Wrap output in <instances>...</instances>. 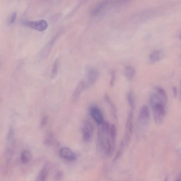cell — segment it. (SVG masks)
<instances>
[{"mask_svg":"<svg viewBox=\"0 0 181 181\" xmlns=\"http://www.w3.org/2000/svg\"><path fill=\"white\" fill-rule=\"evenodd\" d=\"M55 38H54L50 41V42L48 43V44L45 46L44 48V55L46 57L49 54L51 48L53 46L54 43L55 41Z\"/></svg>","mask_w":181,"mask_h":181,"instance_id":"20","label":"cell"},{"mask_svg":"<svg viewBox=\"0 0 181 181\" xmlns=\"http://www.w3.org/2000/svg\"><path fill=\"white\" fill-rule=\"evenodd\" d=\"M59 155L62 158L69 161H74L77 158L74 153L70 148L67 147L61 148L59 151Z\"/></svg>","mask_w":181,"mask_h":181,"instance_id":"6","label":"cell"},{"mask_svg":"<svg viewBox=\"0 0 181 181\" xmlns=\"http://www.w3.org/2000/svg\"><path fill=\"white\" fill-rule=\"evenodd\" d=\"M163 53L161 50L157 49L154 50L151 53L149 58L150 63H154L160 61L163 57Z\"/></svg>","mask_w":181,"mask_h":181,"instance_id":"9","label":"cell"},{"mask_svg":"<svg viewBox=\"0 0 181 181\" xmlns=\"http://www.w3.org/2000/svg\"><path fill=\"white\" fill-rule=\"evenodd\" d=\"M63 173L61 171H58L57 172L55 176V179L57 180H59L63 178Z\"/></svg>","mask_w":181,"mask_h":181,"instance_id":"24","label":"cell"},{"mask_svg":"<svg viewBox=\"0 0 181 181\" xmlns=\"http://www.w3.org/2000/svg\"><path fill=\"white\" fill-rule=\"evenodd\" d=\"M108 135L103 132L101 129L98 131V148L100 151L107 156L111 155L115 149Z\"/></svg>","mask_w":181,"mask_h":181,"instance_id":"2","label":"cell"},{"mask_svg":"<svg viewBox=\"0 0 181 181\" xmlns=\"http://www.w3.org/2000/svg\"><path fill=\"white\" fill-rule=\"evenodd\" d=\"M151 107L153 111L154 119L156 123H161L166 115L165 105L166 104L162 97L157 93L151 94L149 99Z\"/></svg>","mask_w":181,"mask_h":181,"instance_id":"1","label":"cell"},{"mask_svg":"<svg viewBox=\"0 0 181 181\" xmlns=\"http://www.w3.org/2000/svg\"><path fill=\"white\" fill-rule=\"evenodd\" d=\"M117 128L114 124L110 126L109 133L111 138L112 139L113 146L115 148V139L116 135H117Z\"/></svg>","mask_w":181,"mask_h":181,"instance_id":"15","label":"cell"},{"mask_svg":"<svg viewBox=\"0 0 181 181\" xmlns=\"http://www.w3.org/2000/svg\"><path fill=\"white\" fill-rule=\"evenodd\" d=\"M150 114L149 108L146 105H143L140 108L138 117L139 123L141 125L147 126L149 123Z\"/></svg>","mask_w":181,"mask_h":181,"instance_id":"3","label":"cell"},{"mask_svg":"<svg viewBox=\"0 0 181 181\" xmlns=\"http://www.w3.org/2000/svg\"><path fill=\"white\" fill-rule=\"evenodd\" d=\"M127 98L129 107L132 109H134L135 108V100L133 93L131 91L129 92L127 94Z\"/></svg>","mask_w":181,"mask_h":181,"instance_id":"16","label":"cell"},{"mask_svg":"<svg viewBox=\"0 0 181 181\" xmlns=\"http://www.w3.org/2000/svg\"><path fill=\"white\" fill-rule=\"evenodd\" d=\"M155 90L156 93L162 97L164 102L166 104L168 97H167V94L165 90L163 88L160 87H156Z\"/></svg>","mask_w":181,"mask_h":181,"instance_id":"18","label":"cell"},{"mask_svg":"<svg viewBox=\"0 0 181 181\" xmlns=\"http://www.w3.org/2000/svg\"><path fill=\"white\" fill-rule=\"evenodd\" d=\"M23 23L24 25L39 31H45L48 27L47 22L43 20L36 21H24Z\"/></svg>","mask_w":181,"mask_h":181,"instance_id":"5","label":"cell"},{"mask_svg":"<svg viewBox=\"0 0 181 181\" xmlns=\"http://www.w3.org/2000/svg\"><path fill=\"white\" fill-rule=\"evenodd\" d=\"M125 74L128 79L131 80L134 76L135 70L133 68L131 67L127 66L125 69Z\"/></svg>","mask_w":181,"mask_h":181,"instance_id":"19","label":"cell"},{"mask_svg":"<svg viewBox=\"0 0 181 181\" xmlns=\"http://www.w3.org/2000/svg\"><path fill=\"white\" fill-rule=\"evenodd\" d=\"M59 62L58 59L56 60L54 63L51 70V79H54L58 75V69Z\"/></svg>","mask_w":181,"mask_h":181,"instance_id":"17","label":"cell"},{"mask_svg":"<svg viewBox=\"0 0 181 181\" xmlns=\"http://www.w3.org/2000/svg\"><path fill=\"white\" fill-rule=\"evenodd\" d=\"M112 1H107L102 2L97 6L93 10L92 14L93 15H98L104 10L111 3Z\"/></svg>","mask_w":181,"mask_h":181,"instance_id":"12","label":"cell"},{"mask_svg":"<svg viewBox=\"0 0 181 181\" xmlns=\"http://www.w3.org/2000/svg\"><path fill=\"white\" fill-rule=\"evenodd\" d=\"M173 94L175 98H176L178 95V90L177 88L175 86L173 88Z\"/></svg>","mask_w":181,"mask_h":181,"instance_id":"27","label":"cell"},{"mask_svg":"<svg viewBox=\"0 0 181 181\" xmlns=\"http://www.w3.org/2000/svg\"><path fill=\"white\" fill-rule=\"evenodd\" d=\"M48 120V118L47 116H45V117H43L42 119L41 123H40V126L42 127L46 125Z\"/></svg>","mask_w":181,"mask_h":181,"instance_id":"25","label":"cell"},{"mask_svg":"<svg viewBox=\"0 0 181 181\" xmlns=\"http://www.w3.org/2000/svg\"><path fill=\"white\" fill-rule=\"evenodd\" d=\"M90 112L92 117L97 123L99 125H101L103 123V117L102 113L98 108L93 106L91 107Z\"/></svg>","mask_w":181,"mask_h":181,"instance_id":"7","label":"cell"},{"mask_svg":"<svg viewBox=\"0 0 181 181\" xmlns=\"http://www.w3.org/2000/svg\"><path fill=\"white\" fill-rule=\"evenodd\" d=\"M133 113L132 110L129 112L128 119H127L125 135L131 136L133 133Z\"/></svg>","mask_w":181,"mask_h":181,"instance_id":"8","label":"cell"},{"mask_svg":"<svg viewBox=\"0 0 181 181\" xmlns=\"http://www.w3.org/2000/svg\"><path fill=\"white\" fill-rule=\"evenodd\" d=\"M98 76V72L94 68L89 69L87 73V77L88 82L91 84L95 83Z\"/></svg>","mask_w":181,"mask_h":181,"instance_id":"11","label":"cell"},{"mask_svg":"<svg viewBox=\"0 0 181 181\" xmlns=\"http://www.w3.org/2000/svg\"><path fill=\"white\" fill-rule=\"evenodd\" d=\"M102 124V125L101 129V130L104 132V133L108 135H109L110 127L109 123L107 122V121H105V122L103 123Z\"/></svg>","mask_w":181,"mask_h":181,"instance_id":"22","label":"cell"},{"mask_svg":"<svg viewBox=\"0 0 181 181\" xmlns=\"http://www.w3.org/2000/svg\"><path fill=\"white\" fill-rule=\"evenodd\" d=\"M32 158V154L28 150H23L21 155V161L23 164L28 163L30 161Z\"/></svg>","mask_w":181,"mask_h":181,"instance_id":"14","label":"cell"},{"mask_svg":"<svg viewBox=\"0 0 181 181\" xmlns=\"http://www.w3.org/2000/svg\"><path fill=\"white\" fill-rule=\"evenodd\" d=\"M16 18H17V13H13L10 16L9 21V23L12 24L14 23L16 20Z\"/></svg>","mask_w":181,"mask_h":181,"instance_id":"23","label":"cell"},{"mask_svg":"<svg viewBox=\"0 0 181 181\" xmlns=\"http://www.w3.org/2000/svg\"><path fill=\"white\" fill-rule=\"evenodd\" d=\"M115 80V73L114 72H113L112 73V77L111 80L110 84L111 85L113 86L114 85V82Z\"/></svg>","mask_w":181,"mask_h":181,"instance_id":"26","label":"cell"},{"mask_svg":"<svg viewBox=\"0 0 181 181\" xmlns=\"http://www.w3.org/2000/svg\"><path fill=\"white\" fill-rule=\"evenodd\" d=\"M85 87V83L83 81L81 82L78 85L73 94L72 100L73 101L75 102L78 100L80 96L81 93L84 90Z\"/></svg>","mask_w":181,"mask_h":181,"instance_id":"10","label":"cell"},{"mask_svg":"<svg viewBox=\"0 0 181 181\" xmlns=\"http://www.w3.org/2000/svg\"><path fill=\"white\" fill-rule=\"evenodd\" d=\"M54 142L53 135L52 133H48L45 137V143L46 144L50 145Z\"/></svg>","mask_w":181,"mask_h":181,"instance_id":"21","label":"cell"},{"mask_svg":"<svg viewBox=\"0 0 181 181\" xmlns=\"http://www.w3.org/2000/svg\"><path fill=\"white\" fill-rule=\"evenodd\" d=\"M48 173V166L46 164L44 165L40 170L35 181H46Z\"/></svg>","mask_w":181,"mask_h":181,"instance_id":"13","label":"cell"},{"mask_svg":"<svg viewBox=\"0 0 181 181\" xmlns=\"http://www.w3.org/2000/svg\"><path fill=\"white\" fill-rule=\"evenodd\" d=\"M83 139L85 142H88L91 139L93 132L91 124L88 121H83L82 125Z\"/></svg>","mask_w":181,"mask_h":181,"instance_id":"4","label":"cell"}]
</instances>
